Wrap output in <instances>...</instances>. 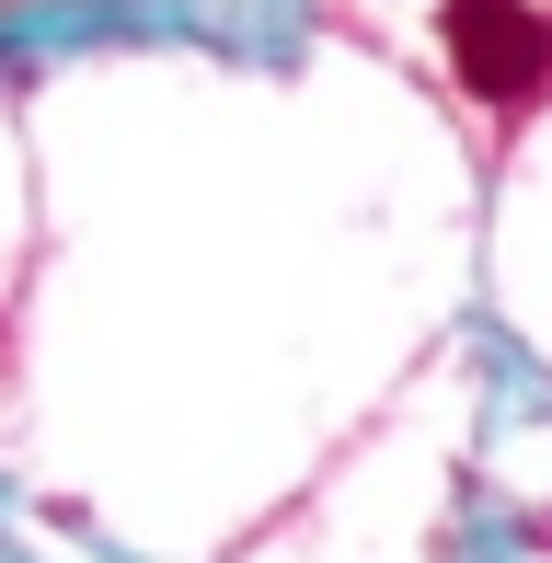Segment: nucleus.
<instances>
[{"label": "nucleus", "instance_id": "nucleus-1", "mask_svg": "<svg viewBox=\"0 0 552 563\" xmlns=\"http://www.w3.org/2000/svg\"><path fill=\"white\" fill-rule=\"evenodd\" d=\"M438 35L472 104L530 115L552 92V12H530V0H438Z\"/></svg>", "mask_w": 552, "mask_h": 563}]
</instances>
